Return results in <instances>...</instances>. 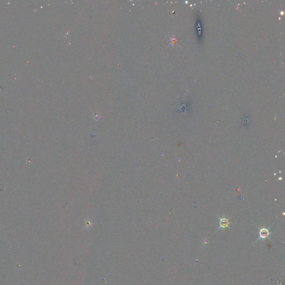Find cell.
<instances>
[{"label":"cell","instance_id":"cell-1","mask_svg":"<svg viewBox=\"0 0 285 285\" xmlns=\"http://www.w3.org/2000/svg\"><path fill=\"white\" fill-rule=\"evenodd\" d=\"M271 227V226L270 227L268 228H266L264 227L260 228L258 227L259 230H260V232H259L260 237H259L258 239L257 240V241L255 242V243H256L257 241H258V240H261V239H262V240H265L266 238H269L270 240H271V238L269 237V236H270V235H271V234H273V233H274L270 232L269 230L270 229V228Z\"/></svg>","mask_w":285,"mask_h":285},{"label":"cell","instance_id":"cell-2","mask_svg":"<svg viewBox=\"0 0 285 285\" xmlns=\"http://www.w3.org/2000/svg\"><path fill=\"white\" fill-rule=\"evenodd\" d=\"M230 217H228V218H225L224 217L220 218V217L218 216V218L219 220H220V227L218 228L217 231L221 229V228H223L224 230L227 227L228 228H230V227H229V224L233 223L232 222H229V219L230 218Z\"/></svg>","mask_w":285,"mask_h":285}]
</instances>
